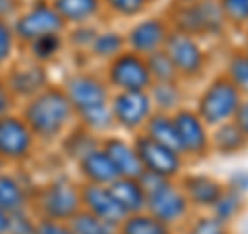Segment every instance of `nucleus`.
Segmentation results:
<instances>
[{
	"label": "nucleus",
	"instance_id": "nucleus-29",
	"mask_svg": "<svg viewBox=\"0 0 248 234\" xmlns=\"http://www.w3.org/2000/svg\"><path fill=\"white\" fill-rule=\"evenodd\" d=\"M68 226H71L73 234H118V226L102 220L83 207L68 220Z\"/></svg>",
	"mask_w": 248,
	"mask_h": 234
},
{
	"label": "nucleus",
	"instance_id": "nucleus-30",
	"mask_svg": "<svg viewBox=\"0 0 248 234\" xmlns=\"http://www.w3.org/2000/svg\"><path fill=\"white\" fill-rule=\"evenodd\" d=\"M99 141H102V137H97L95 133H91L89 129H85L83 124H79L77 131H73L71 135L66 137L64 151L71 160L79 162L83 155H87L89 151L95 150V147H99Z\"/></svg>",
	"mask_w": 248,
	"mask_h": 234
},
{
	"label": "nucleus",
	"instance_id": "nucleus-26",
	"mask_svg": "<svg viewBox=\"0 0 248 234\" xmlns=\"http://www.w3.org/2000/svg\"><path fill=\"white\" fill-rule=\"evenodd\" d=\"M124 50H126V40H124V33L118 29L97 31L91 46H89L91 56L102 60V62H110L112 58H116Z\"/></svg>",
	"mask_w": 248,
	"mask_h": 234
},
{
	"label": "nucleus",
	"instance_id": "nucleus-34",
	"mask_svg": "<svg viewBox=\"0 0 248 234\" xmlns=\"http://www.w3.org/2000/svg\"><path fill=\"white\" fill-rule=\"evenodd\" d=\"M145 60H147V68H149L153 81H178L180 79L172 58L168 56V52L164 48L145 56Z\"/></svg>",
	"mask_w": 248,
	"mask_h": 234
},
{
	"label": "nucleus",
	"instance_id": "nucleus-38",
	"mask_svg": "<svg viewBox=\"0 0 248 234\" xmlns=\"http://www.w3.org/2000/svg\"><path fill=\"white\" fill-rule=\"evenodd\" d=\"M9 234H35V224L21 212L9 214Z\"/></svg>",
	"mask_w": 248,
	"mask_h": 234
},
{
	"label": "nucleus",
	"instance_id": "nucleus-19",
	"mask_svg": "<svg viewBox=\"0 0 248 234\" xmlns=\"http://www.w3.org/2000/svg\"><path fill=\"white\" fill-rule=\"evenodd\" d=\"M79 164V172L85 183H95V184H110L114 178H118L112 160L108 158V153L102 147H95L93 151L77 162Z\"/></svg>",
	"mask_w": 248,
	"mask_h": 234
},
{
	"label": "nucleus",
	"instance_id": "nucleus-12",
	"mask_svg": "<svg viewBox=\"0 0 248 234\" xmlns=\"http://www.w3.org/2000/svg\"><path fill=\"white\" fill-rule=\"evenodd\" d=\"M66 27V23L62 21V17L56 13L52 4H35L31 6L27 13H23L17 25H15V33L23 42H33L42 35L50 33H62Z\"/></svg>",
	"mask_w": 248,
	"mask_h": 234
},
{
	"label": "nucleus",
	"instance_id": "nucleus-2",
	"mask_svg": "<svg viewBox=\"0 0 248 234\" xmlns=\"http://www.w3.org/2000/svg\"><path fill=\"white\" fill-rule=\"evenodd\" d=\"M139 181H141L143 189L147 193L145 212H149L153 217H157L159 222L168 224L174 230H180L190 220L192 207L188 203V199L184 197L178 181L164 178L153 172H145V170L139 176Z\"/></svg>",
	"mask_w": 248,
	"mask_h": 234
},
{
	"label": "nucleus",
	"instance_id": "nucleus-35",
	"mask_svg": "<svg viewBox=\"0 0 248 234\" xmlns=\"http://www.w3.org/2000/svg\"><path fill=\"white\" fill-rule=\"evenodd\" d=\"M102 4L120 19H137L149 9L147 0H102Z\"/></svg>",
	"mask_w": 248,
	"mask_h": 234
},
{
	"label": "nucleus",
	"instance_id": "nucleus-27",
	"mask_svg": "<svg viewBox=\"0 0 248 234\" xmlns=\"http://www.w3.org/2000/svg\"><path fill=\"white\" fill-rule=\"evenodd\" d=\"M118 234H176V230L159 222L149 212H139L126 216L118 224Z\"/></svg>",
	"mask_w": 248,
	"mask_h": 234
},
{
	"label": "nucleus",
	"instance_id": "nucleus-40",
	"mask_svg": "<svg viewBox=\"0 0 248 234\" xmlns=\"http://www.w3.org/2000/svg\"><path fill=\"white\" fill-rule=\"evenodd\" d=\"M13 50V33L9 25L0 19V62H4L9 58V54Z\"/></svg>",
	"mask_w": 248,
	"mask_h": 234
},
{
	"label": "nucleus",
	"instance_id": "nucleus-39",
	"mask_svg": "<svg viewBox=\"0 0 248 234\" xmlns=\"http://www.w3.org/2000/svg\"><path fill=\"white\" fill-rule=\"evenodd\" d=\"M35 234H73L68 222H58V220H46L42 217L35 224Z\"/></svg>",
	"mask_w": 248,
	"mask_h": 234
},
{
	"label": "nucleus",
	"instance_id": "nucleus-49",
	"mask_svg": "<svg viewBox=\"0 0 248 234\" xmlns=\"http://www.w3.org/2000/svg\"><path fill=\"white\" fill-rule=\"evenodd\" d=\"M242 52L246 54V58H248V44H246V46H244V48H242Z\"/></svg>",
	"mask_w": 248,
	"mask_h": 234
},
{
	"label": "nucleus",
	"instance_id": "nucleus-48",
	"mask_svg": "<svg viewBox=\"0 0 248 234\" xmlns=\"http://www.w3.org/2000/svg\"><path fill=\"white\" fill-rule=\"evenodd\" d=\"M242 31H244V33H246V40H248V23H246V25L242 27Z\"/></svg>",
	"mask_w": 248,
	"mask_h": 234
},
{
	"label": "nucleus",
	"instance_id": "nucleus-9",
	"mask_svg": "<svg viewBox=\"0 0 248 234\" xmlns=\"http://www.w3.org/2000/svg\"><path fill=\"white\" fill-rule=\"evenodd\" d=\"M37 209L46 220L68 222L81 209V191L66 178H56L37 195Z\"/></svg>",
	"mask_w": 248,
	"mask_h": 234
},
{
	"label": "nucleus",
	"instance_id": "nucleus-5",
	"mask_svg": "<svg viewBox=\"0 0 248 234\" xmlns=\"http://www.w3.org/2000/svg\"><path fill=\"white\" fill-rule=\"evenodd\" d=\"M180 151L186 162H203L211 155V127H207L195 108L182 106L174 114Z\"/></svg>",
	"mask_w": 248,
	"mask_h": 234
},
{
	"label": "nucleus",
	"instance_id": "nucleus-44",
	"mask_svg": "<svg viewBox=\"0 0 248 234\" xmlns=\"http://www.w3.org/2000/svg\"><path fill=\"white\" fill-rule=\"evenodd\" d=\"M11 106V100H9V91H6V87L2 83H0V118L2 116H6V110H9Z\"/></svg>",
	"mask_w": 248,
	"mask_h": 234
},
{
	"label": "nucleus",
	"instance_id": "nucleus-41",
	"mask_svg": "<svg viewBox=\"0 0 248 234\" xmlns=\"http://www.w3.org/2000/svg\"><path fill=\"white\" fill-rule=\"evenodd\" d=\"M75 27H77V31L73 35V42H77V46H83V48H89L91 42H93V37H95V33H97V29L89 27V23L75 25Z\"/></svg>",
	"mask_w": 248,
	"mask_h": 234
},
{
	"label": "nucleus",
	"instance_id": "nucleus-36",
	"mask_svg": "<svg viewBox=\"0 0 248 234\" xmlns=\"http://www.w3.org/2000/svg\"><path fill=\"white\" fill-rule=\"evenodd\" d=\"M31 44V54H33L35 60L46 62L56 58L60 50H62V35L60 33H50V35H42L37 40L29 42Z\"/></svg>",
	"mask_w": 248,
	"mask_h": 234
},
{
	"label": "nucleus",
	"instance_id": "nucleus-1",
	"mask_svg": "<svg viewBox=\"0 0 248 234\" xmlns=\"http://www.w3.org/2000/svg\"><path fill=\"white\" fill-rule=\"evenodd\" d=\"M75 108L68 102L62 87H44L27 102L23 120L35 137L52 141L60 137L64 129L75 120Z\"/></svg>",
	"mask_w": 248,
	"mask_h": 234
},
{
	"label": "nucleus",
	"instance_id": "nucleus-6",
	"mask_svg": "<svg viewBox=\"0 0 248 234\" xmlns=\"http://www.w3.org/2000/svg\"><path fill=\"white\" fill-rule=\"evenodd\" d=\"M106 65L104 79L112 91H147L153 83L145 56L133 50L120 52Z\"/></svg>",
	"mask_w": 248,
	"mask_h": 234
},
{
	"label": "nucleus",
	"instance_id": "nucleus-21",
	"mask_svg": "<svg viewBox=\"0 0 248 234\" xmlns=\"http://www.w3.org/2000/svg\"><path fill=\"white\" fill-rule=\"evenodd\" d=\"M151 98V104L155 110L174 114L176 110H180L182 106H186V89L184 81H153L151 87L147 89Z\"/></svg>",
	"mask_w": 248,
	"mask_h": 234
},
{
	"label": "nucleus",
	"instance_id": "nucleus-28",
	"mask_svg": "<svg viewBox=\"0 0 248 234\" xmlns=\"http://www.w3.org/2000/svg\"><path fill=\"white\" fill-rule=\"evenodd\" d=\"M77 118H79V124H83L85 129H89L91 133H95L97 137H106L116 129L114 116L110 110V104L104 106H95L89 108V110L77 112Z\"/></svg>",
	"mask_w": 248,
	"mask_h": 234
},
{
	"label": "nucleus",
	"instance_id": "nucleus-25",
	"mask_svg": "<svg viewBox=\"0 0 248 234\" xmlns=\"http://www.w3.org/2000/svg\"><path fill=\"white\" fill-rule=\"evenodd\" d=\"M246 205H248V199H246V193H240L236 189L226 184V189L219 195V199L213 203V207L209 209V214H213L217 220L232 224L238 216H242L246 212Z\"/></svg>",
	"mask_w": 248,
	"mask_h": 234
},
{
	"label": "nucleus",
	"instance_id": "nucleus-50",
	"mask_svg": "<svg viewBox=\"0 0 248 234\" xmlns=\"http://www.w3.org/2000/svg\"><path fill=\"white\" fill-rule=\"evenodd\" d=\"M147 2H149V4H153V2H157V0H147Z\"/></svg>",
	"mask_w": 248,
	"mask_h": 234
},
{
	"label": "nucleus",
	"instance_id": "nucleus-31",
	"mask_svg": "<svg viewBox=\"0 0 248 234\" xmlns=\"http://www.w3.org/2000/svg\"><path fill=\"white\" fill-rule=\"evenodd\" d=\"M184 234H232L230 232V224L217 220L213 214L209 212H192L190 220L186 222L182 228Z\"/></svg>",
	"mask_w": 248,
	"mask_h": 234
},
{
	"label": "nucleus",
	"instance_id": "nucleus-15",
	"mask_svg": "<svg viewBox=\"0 0 248 234\" xmlns=\"http://www.w3.org/2000/svg\"><path fill=\"white\" fill-rule=\"evenodd\" d=\"M33 133L27 122L17 116H2L0 118V158L21 160L29 153L33 145Z\"/></svg>",
	"mask_w": 248,
	"mask_h": 234
},
{
	"label": "nucleus",
	"instance_id": "nucleus-42",
	"mask_svg": "<svg viewBox=\"0 0 248 234\" xmlns=\"http://www.w3.org/2000/svg\"><path fill=\"white\" fill-rule=\"evenodd\" d=\"M232 120L236 122V127L242 131V135L248 139V98H242V102H240V106L236 108Z\"/></svg>",
	"mask_w": 248,
	"mask_h": 234
},
{
	"label": "nucleus",
	"instance_id": "nucleus-33",
	"mask_svg": "<svg viewBox=\"0 0 248 234\" xmlns=\"http://www.w3.org/2000/svg\"><path fill=\"white\" fill-rule=\"evenodd\" d=\"M25 203L27 199L21 184L11 176H0V209H4L6 214H15L21 212Z\"/></svg>",
	"mask_w": 248,
	"mask_h": 234
},
{
	"label": "nucleus",
	"instance_id": "nucleus-46",
	"mask_svg": "<svg viewBox=\"0 0 248 234\" xmlns=\"http://www.w3.org/2000/svg\"><path fill=\"white\" fill-rule=\"evenodd\" d=\"M9 11H13V2H11V0H0V17L6 15Z\"/></svg>",
	"mask_w": 248,
	"mask_h": 234
},
{
	"label": "nucleus",
	"instance_id": "nucleus-7",
	"mask_svg": "<svg viewBox=\"0 0 248 234\" xmlns=\"http://www.w3.org/2000/svg\"><path fill=\"white\" fill-rule=\"evenodd\" d=\"M110 110L114 116L116 129L133 137L143 131L145 122L149 120L155 108L147 91H112Z\"/></svg>",
	"mask_w": 248,
	"mask_h": 234
},
{
	"label": "nucleus",
	"instance_id": "nucleus-13",
	"mask_svg": "<svg viewBox=\"0 0 248 234\" xmlns=\"http://www.w3.org/2000/svg\"><path fill=\"white\" fill-rule=\"evenodd\" d=\"M178 184L188 199L192 212H209L226 189V183H221L219 178L201 172H182Z\"/></svg>",
	"mask_w": 248,
	"mask_h": 234
},
{
	"label": "nucleus",
	"instance_id": "nucleus-11",
	"mask_svg": "<svg viewBox=\"0 0 248 234\" xmlns=\"http://www.w3.org/2000/svg\"><path fill=\"white\" fill-rule=\"evenodd\" d=\"M62 89H64L75 112H83L95 106L110 104V98H112V89L106 83V79L91 73H77L73 77H68Z\"/></svg>",
	"mask_w": 248,
	"mask_h": 234
},
{
	"label": "nucleus",
	"instance_id": "nucleus-18",
	"mask_svg": "<svg viewBox=\"0 0 248 234\" xmlns=\"http://www.w3.org/2000/svg\"><path fill=\"white\" fill-rule=\"evenodd\" d=\"M192 9H195L199 21L201 40H219L226 35L230 27L226 17H223L219 0H197V2H192Z\"/></svg>",
	"mask_w": 248,
	"mask_h": 234
},
{
	"label": "nucleus",
	"instance_id": "nucleus-47",
	"mask_svg": "<svg viewBox=\"0 0 248 234\" xmlns=\"http://www.w3.org/2000/svg\"><path fill=\"white\" fill-rule=\"evenodd\" d=\"M190 2H197V0H172V4H190Z\"/></svg>",
	"mask_w": 248,
	"mask_h": 234
},
{
	"label": "nucleus",
	"instance_id": "nucleus-3",
	"mask_svg": "<svg viewBox=\"0 0 248 234\" xmlns=\"http://www.w3.org/2000/svg\"><path fill=\"white\" fill-rule=\"evenodd\" d=\"M240 102H242V93L221 71L213 75L205 87L201 89L195 102V110L207 127L213 129L217 124L232 120Z\"/></svg>",
	"mask_w": 248,
	"mask_h": 234
},
{
	"label": "nucleus",
	"instance_id": "nucleus-22",
	"mask_svg": "<svg viewBox=\"0 0 248 234\" xmlns=\"http://www.w3.org/2000/svg\"><path fill=\"white\" fill-rule=\"evenodd\" d=\"M9 87L17 93V96L33 98L44 87H48V77L42 65H27L15 68L9 77Z\"/></svg>",
	"mask_w": 248,
	"mask_h": 234
},
{
	"label": "nucleus",
	"instance_id": "nucleus-37",
	"mask_svg": "<svg viewBox=\"0 0 248 234\" xmlns=\"http://www.w3.org/2000/svg\"><path fill=\"white\" fill-rule=\"evenodd\" d=\"M228 27L242 29L248 23V0H219Z\"/></svg>",
	"mask_w": 248,
	"mask_h": 234
},
{
	"label": "nucleus",
	"instance_id": "nucleus-43",
	"mask_svg": "<svg viewBox=\"0 0 248 234\" xmlns=\"http://www.w3.org/2000/svg\"><path fill=\"white\" fill-rule=\"evenodd\" d=\"M226 184L232 186V189L240 191V193H248V170H240V172H236Z\"/></svg>",
	"mask_w": 248,
	"mask_h": 234
},
{
	"label": "nucleus",
	"instance_id": "nucleus-32",
	"mask_svg": "<svg viewBox=\"0 0 248 234\" xmlns=\"http://www.w3.org/2000/svg\"><path fill=\"white\" fill-rule=\"evenodd\" d=\"M223 73L228 75V79L238 87L242 93V98H248V58L242 50L230 52V56L223 67Z\"/></svg>",
	"mask_w": 248,
	"mask_h": 234
},
{
	"label": "nucleus",
	"instance_id": "nucleus-10",
	"mask_svg": "<svg viewBox=\"0 0 248 234\" xmlns=\"http://www.w3.org/2000/svg\"><path fill=\"white\" fill-rule=\"evenodd\" d=\"M170 31L172 27H170L166 15H141L124 31L126 50H133L141 56H149V54L164 48Z\"/></svg>",
	"mask_w": 248,
	"mask_h": 234
},
{
	"label": "nucleus",
	"instance_id": "nucleus-23",
	"mask_svg": "<svg viewBox=\"0 0 248 234\" xmlns=\"http://www.w3.org/2000/svg\"><path fill=\"white\" fill-rule=\"evenodd\" d=\"M52 6L62 17V21L71 25H83L95 19L102 13V0H54Z\"/></svg>",
	"mask_w": 248,
	"mask_h": 234
},
{
	"label": "nucleus",
	"instance_id": "nucleus-24",
	"mask_svg": "<svg viewBox=\"0 0 248 234\" xmlns=\"http://www.w3.org/2000/svg\"><path fill=\"white\" fill-rule=\"evenodd\" d=\"M141 133H145V135L149 139H153V141L170 147V150L180 151V141H178V131H176L172 114L153 110V114L149 116V120L145 122V127H143Z\"/></svg>",
	"mask_w": 248,
	"mask_h": 234
},
{
	"label": "nucleus",
	"instance_id": "nucleus-4",
	"mask_svg": "<svg viewBox=\"0 0 248 234\" xmlns=\"http://www.w3.org/2000/svg\"><path fill=\"white\" fill-rule=\"evenodd\" d=\"M164 50L172 58L180 81H199L207 75L209 52L203 48V42L199 37L172 29L166 37Z\"/></svg>",
	"mask_w": 248,
	"mask_h": 234
},
{
	"label": "nucleus",
	"instance_id": "nucleus-20",
	"mask_svg": "<svg viewBox=\"0 0 248 234\" xmlns=\"http://www.w3.org/2000/svg\"><path fill=\"white\" fill-rule=\"evenodd\" d=\"M246 147L248 139L236 127L234 120L221 122L211 129V153H217L221 158H232V155L246 151Z\"/></svg>",
	"mask_w": 248,
	"mask_h": 234
},
{
	"label": "nucleus",
	"instance_id": "nucleus-45",
	"mask_svg": "<svg viewBox=\"0 0 248 234\" xmlns=\"http://www.w3.org/2000/svg\"><path fill=\"white\" fill-rule=\"evenodd\" d=\"M9 232V214L4 209H0V234Z\"/></svg>",
	"mask_w": 248,
	"mask_h": 234
},
{
	"label": "nucleus",
	"instance_id": "nucleus-16",
	"mask_svg": "<svg viewBox=\"0 0 248 234\" xmlns=\"http://www.w3.org/2000/svg\"><path fill=\"white\" fill-rule=\"evenodd\" d=\"M99 147L108 153V158L112 160L118 176H133L139 178L143 174V164L139 160V153L133 145V137L126 139L122 135H106L99 141Z\"/></svg>",
	"mask_w": 248,
	"mask_h": 234
},
{
	"label": "nucleus",
	"instance_id": "nucleus-14",
	"mask_svg": "<svg viewBox=\"0 0 248 234\" xmlns=\"http://www.w3.org/2000/svg\"><path fill=\"white\" fill-rule=\"evenodd\" d=\"M79 191H81V207L95 214L97 217H102V220L110 222L114 226H118L126 217V212L118 205V201L114 199L108 184L83 183L79 186Z\"/></svg>",
	"mask_w": 248,
	"mask_h": 234
},
{
	"label": "nucleus",
	"instance_id": "nucleus-17",
	"mask_svg": "<svg viewBox=\"0 0 248 234\" xmlns=\"http://www.w3.org/2000/svg\"><path fill=\"white\" fill-rule=\"evenodd\" d=\"M108 189L114 195V199L118 201V205L126 212V216L130 214H139L145 212L147 207V193L143 189V184L139 178L133 176H118L108 184Z\"/></svg>",
	"mask_w": 248,
	"mask_h": 234
},
{
	"label": "nucleus",
	"instance_id": "nucleus-8",
	"mask_svg": "<svg viewBox=\"0 0 248 234\" xmlns=\"http://www.w3.org/2000/svg\"><path fill=\"white\" fill-rule=\"evenodd\" d=\"M133 145L139 153V160H141L145 172H153L164 178H172V181H178L182 176L186 168V158L180 151H174L166 145L153 141L145 133L133 135Z\"/></svg>",
	"mask_w": 248,
	"mask_h": 234
}]
</instances>
